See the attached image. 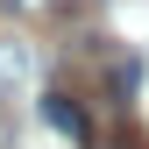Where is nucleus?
<instances>
[{
    "label": "nucleus",
    "instance_id": "2",
    "mask_svg": "<svg viewBox=\"0 0 149 149\" xmlns=\"http://www.w3.org/2000/svg\"><path fill=\"white\" fill-rule=\"evenodd\" d=\"M0 7H7L14 22H29V29H50V22H64L78 0H0Z\"/></svg>",
    "mask_w": 149,
    "mask_h": 149
},
{
    "label": "nucleus",
    "instance_id": "3",
    "mask_svg": "<svg viewBox=\"0 0 149 149\" xmlns=\"http://www.w3.org/2000/svg\"><path fill=\"white\" fill-rule=\"evenodd\" d=\"M14 85H29V50L22 43H0V92L14 100Z\"/></svg>",
    "mask_w": 149,
    "mask_h": 149
},
{
    "label": "nucleus",
    "instance_id": "1",
    "mask_svg": "<svg viewBox=\"0 0 149 149\" xmlns=\"http://www.w3.org/2000/svg\"><path fill=\"white\" fill-rule=\"evenodd\" d=\"M43 121L57 128V135H71L78 149H92V142H100V135H92V121H85V107L71 100V92H43Z\"/></svg>",
    "mask_w": 149,
    "mask_h": 149
}]
</instances>
